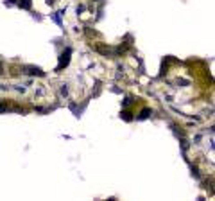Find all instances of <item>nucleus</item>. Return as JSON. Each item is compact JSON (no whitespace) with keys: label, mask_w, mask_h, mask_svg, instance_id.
Masks as SVG:
<instances>
[{"label":"nucleus","mask_w":215,"mask_h":201,"mask_svg":"<svg viewBox=\"0 0 215 201\" xmlns=\"http://www.w3.org/2000/svg\"><path fill=\"white\" fill-rule=\"evenodd\" d=\"M52 2H54V0H49V4H52Z\"/></svg>","instance_id":"20e7f679"},{"label":"nucleus","mask_w":215,"mask_h":201,"mask_svg":"<svg viewBox=\"0 0 215 201\" xmlns=\"http://www.w3.org/2000/svg\"><path fill=\"white\" fill-rule=\"evenodd\" d=\"M20 7H25V9H29V7H31V0H20Z\"/></svg>","instance_id":"f03ea898"},{"label":"nucleus","mask_w":215,"mask_h":201,"mask_svg":"<svg viewBox=\"0 0 215 201\" xmlns=\"http://www.w3.org/2000/svg\"><path fill=\"white\" fill-rule=\"evenodd\" d=\"M70 52H72L70 49H66V50L63 52V56H61V63H59V67H57V68H63V67H66V65H68V61H70Z\"/></svg>","instance_id":"f257e3e1"},{"label":"nucleus","mask_w":215,"mask_h":201,"mask_svg":"<svg viewBox=\"0 0 215 201\" xmlns=\"http://www.w3.org/2000/svg\"><path fill=\"white\" fill-rule=\"evenodd\" d=\"M149 110H144V113H142V115H140V119H145V117H149Z\"/></svg>","instance_id":"7ed1b4c3"}]
</instances>
